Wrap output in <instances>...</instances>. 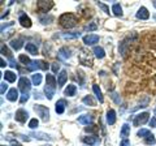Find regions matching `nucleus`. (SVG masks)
I'll return each instance as SVG.
<instances>
[{
	"mask_svg": "<svg viewBox=\"0 0 156 146\" xmlns=\"http://www.w3.org/2000/svg\"><path fill=\"white\" fill-rule=\"evenodd\" d=\"M150 126H156V116L150 120Z\"/></svg>",
	"mask_w": 156,
	"mask_h": 146,
	"instance_id": "8fccbe9b",
	"label": "nucleus"
},
{
	"mask_svg": "<svg viewBox=\"0 0 156 146\" xmlns=\"http://www.w3.org/2000/svg\"><path fill=\"white\" fill-rule=\"evenodd\" d=\"M150 134H152L150 129H139V130H138V133H136V136H138V137H143V138L148 137Z\"/></svg>",
	"mask_w": 156,
	"mask_h": 146,
	"instance_id": "473e14b6",
	"label": "nucleus"
},
{
	"mask_svg": "<svg viewBox=\"0 0 156 146\" xmlns=\"http://www.w3.org/2000/svg\"><path fill=\"white\" fill-rule=\"evenodd\" d=\"M82 102H83L85 104H89V106H95L96 104V102H95V99L92 98L91 95H86L83 99H82Z\"/></svg>",
	"mask_w": 156,
	"mask_h": 146,
	"instance_id": "2f4dec72",
	"label": "nucleus"
},
{
	"mask_svg": "<svg viewBox=\"0 0 156 146\" xmlns=\"http://www.w3.org/2000/svg\"><path fill=\"white\" fill-rule=\"evenodd\" d=\"M144 142L147 144V145H155V144H156L155 136H154V134H150L148 137H146V138H144Z\"/></svg>",
	"mask_w": 156,
	"mask_h": 146,
	"instance_id": "c9c22d12",
	"label": "nucleus"
},
{
	"mask_svg": "<svg viewBox=\"0 0 156 146\" xmlns=\"http://www.w3.org/2000/svg\"><path fill=\"white\" fill-rule=\"evenodd\" d=\"M112 12H113V14L117 17H122V8H121L120 4L115 3L113 7H112Z\"/></svg>",
	"mask_w": 156,
	"mask_h": 146,
	"instance_id": "c85d7f7f",
	"label": "nucleus"
},
{
	"mask_svg": "<svg viewBox=\"0 0 156 146\" xmlns=\"http://www.w3.org/2000/svg\"><path fill=\"white\" fill-rule=\"evenodd\" d=\"M18 22L21 24V26H22V27H26V29L31 27V25H33V24H31V20H30V17L26 16L25 13H21V14H20Z\"/></svg>",
	"mask_w": 156,
	"mask_h": 146,
	"instance_id": "9d476101",
	"label": "nucleus"
},
{
	"mask_svg": "<svg viewBox=\"0 0 156 146\" xmlns=\"http://www.w3.org/2000/svg\"><path fill=\"white\" fill-rule=\"evenodd\" d=\"M7 65V63L5 61H4V59H3V57H2V59H0V67H2V68H4V67H5Z\"/></svg>",
	"mask_w": 156,
	"mask_h": 146,
	"instance_id": "603ef678",
	"label": "nucleus"
},
{
	"mask_svg": "<svg viewBox=\"0 0 156 146\" xmlns=\"http://www.w3.org/2000/svg\"><path fill=\"white\" fill-rule=\"evenodd\" d=\"M70 56H72L70 48H68V47H61L60 50H58V57H60V59L66 60V59H69Z\"/></svg>",
	"mask_w": 156,
	"mask_h": 146,
	"instance_id": "2eb2a0df",
	"label": "nucleus"
},
{
	"mask_svg": "<svg viewBox=\"0 0 156 146\" xmlns=\"http://www.w3.org/2000/svg\"><path fill=\"white\" fill-rule=\"evenodd\" d=\"M7 99H8V100H11V102H16V100L18 99V90L16 89V87H12V89L8 91Z\"/></svg>",
	"mask_w": 156,
	"mask_h": 146,
	"instance_id": "aec40b11",
	"label": "nucleus"
},
{
	"mask_svg": "<svg viewBox=\"0 0 156 146\" xmlns=\"http://www.w3.org/2000/svg\"><path fill=\"white\" fill-rule=\"evenodd\" d=\"M92 52L95 53V56L98 57V59H103V57L105 56L104 48H103V47H100V46H95V47H94V50H92Z\"/></svg>",
	"mask_w": 156,
	"mask_h": 146,
	"instance_id": "4be33fe9",
	"label": "nucleus"
},
{
	"mask_svg": "<svg viewBox=\"0 0 156 146\" xmlns=\"http://www.w3.org/2000/svg\"><path fill=\"white\" fill-rule=\"evenodd\" d=\"M80 63L82 65H86V67H92V57L90 55L89 51H86L85 48H82L80 51Z\"/></svg>",
	"mask_w": 156,
	"mask_h": 146,
	"instance_id": "39448f33",
	"label": "nucleus"
},
{
	"mask_svg": "<svg viewBox=\"0 0 156 146\" xmlns=\"http://www.w3.org/2000/svg\"><path fill=\"white\" fill-rule=\"evenodd\" d=\"M120 146H130V141L128 138L122 140V141H121V144H120Z\"/></svg>",
	"mask_w": 156,
	"mask_h": 146,
	"instance_id": "49530a36",
	"label": "nucleus"
},
{
	"mask_svg": "<svg viewBox=\"0 0 156 146\" xmlns=\"http://www.w3.org/2000/svg\"><path fill=\"white\" fill-rule=\"evenodd\" d=\"M27 99H29V94H23V95L21 97V99H20V102H21V103H25Z\"/></svg>",
	"mask_w": 156,
	"mask_h": 146,
	"instance_id": "de8ad7c7",
	"label": "nucleus"
},
{
	"mask_svg": "<svg viewBox=\"0 0 156 146\" xmlns=\"http://www.w3.org/2000/svg\"><path fill=\"white\" fill-rule=\"evenodd\" d=\"M58 69H60V64H58V63H53V64H52V71H53V73H57Z\"/></svg>",
	"mask_w": 156,
	"mask_h": 146,
	"instance_id": "c03bdc74",
	"label": "nucleus"
},
{
	"mask_svg": "<svg viewBox=\"0 0 156 146\" xmlns=\"http://www.w3.org/2000/svg\"><path fill=\"white\" fill-rule=\"evenodd\" d=\"M53 7V2H38L37 3V8L41 12H48L50 9Z\"/></svg>",
	"mask_w": 156,
	"mask_h": 146,
	"instance_id": "ddd939ff",
	"label": "nucleus"
},
{
	"mask_svg": "<svg viewBox=\"0 0 156 146\" xmlns=\"http://www.w3.org/2000/svg\"><path fill=\"white\" fill-rule=\"evenodd\" d=\"M39 21L43 25H48V24H51L53 21V16H51V14H43V16L39 17Z\"/></svg>",
	"mask_w": 156,
	"mask_h": 146,
	"instance_id": "a878e982",
	"label": "nucleus"
},
{
	"mask_svg": "<svg viewBox=\"0 0 156 146\" xmlns=\"http://www.w3.org/2000/svg\"><path fill=\"white\" fill-rule=\"evenodd\" d=\"M9 65H11L12 68H16V67H17V63H16V60H14V59L9 60Z\"/></svg>",
	"mask_w": 156,
	"mask_h": 146,
	"instance_id": "09e8293b",
	"label": "nucleus"
},
{
	"mask_svg": "<svg viewBox=\"0 0 156 146\" xmlns=\"http://www.w3.org/2000/svg\"><path fill=\"white\" fill-rule=\"evenodd\" d=\"M66 78H68V73H66L65 69H62V71L60 72V75H58V77H57V86H58V87H62V86H64L65 82H66Z\"/></svg>",
	"mask_w": 156,
	"mask_h": 146,
	"instance_id": "f3484780",
	"label": "nucleus"
},
{
	"mask_svg": "<svg viewBox=\"0 0 156 146\" xmlns=\"http://www.w3.org/2000/svg\"><path fill=\"white\" fill-rule=\"evenodd\" d=\"M2 146H4V145H2Z\"/></svg>",
	"mask_w": 156,
	"mask_h": 146,
	"instance_id": "4d7b16f0",
	"label": "nucleus"
},
{
	"mask_svg": "<svg viewBox=\"0 0 156 146\" xmlns=\"http://www.w3.org/2000/svg\"><path fill=\"white\" fill-rule=\"evenodd\" d=\"M2 53H3V55H5L7 57H9V60H12V59H13V56H12L11 51L8 50V47H7L5 45H2Z\"/></svg>",
	"mask_w": 156,
	"mask_h": 146,
	"instance_id": "72a5a7b5",
	"label": "nucleus"
},
{
	"mask_svg": "<svg viewBox=\"0 0 156 146\" xmlns=\"http://www.w3.org/2000/svg\"><path fill=\"white\" fill-rule=\"evenodd\" d=\"M18 87H20V90L22 91V95L29 94V91H30V89H31L30 80L26 78V77H21V78L18 80Z\"/></svg>",
	"mask_w": 156,
	"mask_h": 146,
	"instance_id": "423d86ee",
	"label": "nucleus"
},
{
	"mask_svg": "<svg viewBox=\"0 0 156 146\" xmlns=\"http://www.w3.org/2000/svg\"><path fill=\"white\" fill-rule=\"evenodd\" d=\"M4 78H5V81H8V82H14L17 78V75L11 72V71H5V73H4Z\"/></svg>",
	"mask_w": 156,
	"mask_h": 146,
	"instance_id": "cd10ccee",
	"label": "nucleus"
},
{
	"mask_svg": "<svg viewBox=\"0 0 156 146\" xmlns=\"http://www.w3.org/2000/svg\"><path fill=\"white\" fill-rule=\"evenodd\" d=\"M136 18H138V20H148V18H150V13L147 11V8H146V7H140L138 9V12H136Z\"/></svg>",
	"mask_w": 156,
	"mask_h": 146,
	"instance_id": "4468645a",
	"label": "nucleus"
},
{
	"mask_svg": "<svg viewBox=\"0 0 156 146\" xmlns=\"http://www.w3.org/2000/svg\"><path fill=\"white\" fill-rule=\"evenodd\" d=\"M92 90H94V93H95V95H96V98L99 99V102L100 103H103V100H104V98H103V94H101V90H100V87H99V85H92Z\"/></svg>",
	"mask_w": 156,
	"mask_h": 146,
	"instance_id": "393cba45",
	"label": "nucleus"
},
{
	"mask_svg": "<svg viewBox=\"0 0 156 146\" xmlns=\"http://www.w3.org/2000/svg\"><path fill=\"white\" fill-rule=\"evenodd\" d=\"M18 60L21 61L22 64H25V65H30V63H31V60L29 59L26 55H20V56H18Z\"/></svg>",
	"mask_w": 156,
	"mask_h": 146,
	"instance_id": "f704fd0d",
	"label": "nucleus"
},
{
	"mask_svg": "<svg viewBox=\"0 0 156 146\" xmlns=\"http://www.w3.org/2000/svg\"><path fill=\"white\" fill-rule=\"evenodd\" d=\"M23 46V38L22 37H18L16 39H12L11 41V47L13 50H20Z\"/></svg>",
	"mask_w": 156,
	"mask_h": 146,
	"instance_id": "6ab92c4d",
	"label": "nucleus"
},
{
	"mask_svg": "<svg viewBox=\"0 0 156 146\" xmlns=\"http://www.w3.org/2000/svg\"><path fill=\"white\" fill-rule=\"evenodd\" d=\"M98 42H99V35H96V34H89V35L83 37V43L86 46H92Z\"/></svg>",
	"mask_w": 156,
	"mask_h": 146,
	"instance_id": "9b49d317",
	"label": "nucleus"
},
{
	"mask_svg": "<svg viewBox=\"0 0 156 146\" xmlns=\"http://www.w3.org/2000/svg\"><path fill=\"white\" fill-rule=\"evenodd\" d=\"M58 24L65 29H72L77 25V17L73 13H64L58 17Z\"/></svg>",
	"mask_w": 156,
	"mask_h": 146,
	"instance_id": "f03ea898",
	"label": "nucleus"
},
{
	"mask_svg": "<svg viewBox=\"0 0 156 146\" xmlns=\"http://www.w3.org/2000/svg\"><path fill=\"white\" fill-rule=\"evenodd\" d=\"M38 124H39L38 119H31L30 121H29V128H30V129H35V128H38Z\"/></svg>",
	"mask_w": 156,
	"mask_h": 146,
	"instance_id": "58836bf2",
	"label": "nucleus"
},
{
	"mask_svg": "<svg viewBox=\"0 0 156 146\" xmlns=\"http://www.w3.org/2000/svg\"><path fill=\"white\" fill-rule=\"evenodd\" d=\"M5 16H8V11H5V13H4V14H3V16H2V18H4V17H5Z\"/></svg>",
	"mask_w": 156,
	"mask_h": 146,
	"instance_id": "5fc2aeb1",
	"label": "nucleus"
},
{
	"mask_svg": "<svg viewBox=\"0 0 156 146\" xmlns=\"http://www.w3.org/2000/svg\"><path fill=\"white\" fill-rule=\"evenodd\" d=\"M56 78L55 76L52 75H47L46 76V86H44V93H46V97L48 99H52L53 95H55V91H56Z\"/></svg>",
	"mask_w": 156,
	"mask_h": 146,
	"instance_id": "f257e3e1",
	"label": "nucleus"
},
{
	"mask_svg": "<svg viewBox=\"0 0 156 146\" xmlns=\"http://www.w3.org/2000/svg\"><path fill=\"white\" fill-rule=\"evenodd\" d=\"M34 111H35L37 115L44 121V123H47V121L50 120V110H48V107L42 106V104H35L34 106Z\"/></svg>",
	"mask_w": 156,
	"mask_h": 146,
	"instance_id": "20e7f679",
	"label": "nucleus"
},
{
	"mask_svg": "<svg viewBox=\"0 0 156 146\" xmlns=\"http://www.w3.org/2000/svg\"><path fill=\"white\" fill-rule=\"evenodd\" d=\"M33 137H35L37 140H44V141H52L53 138L51 136H48L46 133H41V132H37V133H31Z\"/></svg>",
	"mask_w": 156,
	"mask_h": 146,
	"instance_id": "b1692460",
	"label": "nucleus"
},
{
	"mask_svg": "<svg viewBox=\"0 0 156 146\" xmlns=\"http://www.w3.org/2000/svg\"><path fill=\"white\" fill-rule=\"evenodd\" d=\"M111 98L113 99V100L116 102L117 104H120V103H121V98L119 97V94H116V93H112V94H111Z\"/></svg>",
	"mask_w": 156,
	"mask_h": 146,
	"instance_id": "79ce46f5",
	"label": "nucleus"
},
{
	"mask_svg": "<svg viewBox=\"0 0 156 146\" xmlns=\"http://www.w3.org/2000/svg\"><path fill=\"white\" fill-rule=\"evenodd\" d=\"M31 80H33V84L38 86V85H41V82H42V75L41 73H34L33 77H31Z\"/></svg>",
	"mask_w": 156,
	"mask_h": 146,
	"instance_id": "7c9ffc66",
	"label": "nucleus"
},
{
	"mask_svg": "<svg viewBox=\"0 0 156 146\" xmlns=\"http://www.w3.org/2000/svg\"><path fill=\"white\" fill-rule=\"evenodd\" d=\"M136 33H131L130 35H128L125 38V39L120 43V46H119V50H120V53L122 55V57H126V55H128V52H129V48H130V45L133 42H135L136 39Z\"/></svg>",
	"mask_w": 156,
	"mask_h": 146,
	"instance_id": "7ed1b4c3",
	"label": "nucleus"
},
{
	"mask_svg": "<svg viewBox=\"0 0 156 146\" xmlns=\"http://www.w3.org/2000/svg\"><path fill=\"white\" fill-rule=\"evenodd\" d=\"M107 123H108V125H113L116 123V111L115 110L107 111Z\"/></svg>",
	"mask_w": 156,
	"mask_h": 146,
	"instance_id": "412c9836",
	"label": "nucleus"
},
{
	"mask_svg": "<svg viewBox=\"0 0 156 146\" xmlns=\"http://www.w3.org/2000/svg\"><path fill=\"white\" fill-rule=\"evenodd\" d=\"M12 146H21V145H20V144H17V142H16V141H13V144H12Z\"/></svg>",
	"mask_w": 156,
	"mask_h": 146,
	"instance_id": "864d4df0",
	"label": "nucleus"
},
{
	"mask_svg": "<svg viewBox=\"0 0 156 146\" xmlns=\"http://www.w3.org/2000/svg\"><path fill=\"white\" fill-rule=\"evenodd\" d=\"M98 7H99L100 9H103V11H104L107 14L111 13V12H109V7H107L105 4H103V3H99V2H98Z\"/></svg>",
	"mask_w": 156,
	"mask_h": 146,
	"instance_id": "a19ab883",
	"label": "nucleus"
},
{
	"mask_svg": "<svg viewBox=\"0 0 156 146\" xmlns=\"http://www.w3.org/2000/svg\"><path fill=\"white\" fill-rule=\"evenodd\" d=\"M148 118H150V114L148 112H142V114H138L134 116V120H133V124L134 126H140L146 124L148 121Z\"/></svg>",
	"mask_w": 156,
	"mask_h": 146,
	"instance_id": "6e6552de",
	"label": "nucleus"
},
{
	"mask_svg": "<svg viewBox=\"0 0 156 146\" xmlns=\"http://www.w3.org/2000/svg\"><path fill=\"white\" fill-rule=\"evenodd\" d=\"M9 26H13V22H8V24H5V25H3L2 26V31H4V29H7Z\"/></svg>",
	"mask_w": 156,
	"mask_h": 146,
	"instance_id": "3c124183",
	"label": "nucleus"
},
{
	"mask_svg": "<svg viewBox=\"0 0 156 146\" xmlns=\"http://www.w3.org/2000/svg\"><path fill=\"white\" fill-rule=\"evenodd\" d=\"M129 134H130V125L125 123L122 125V128H121L120 137H122V140H126V137H129Z\"/></svg>",
	"mask_w": 156,
	"mask_h": 146,
	"instance_id": "5701e85b",
	"label": "nucleus"
},
{
	"mask_svg": "<svg viewBox=\"0 0 156 146\" xmlns=\"http://www.w3.org/2000/svg\"><path fill=\"white\" fill-rule=\"evenodd\" d=\"M154 7L156 8V0H155V2H154Z\"/></svg>",
	"mask_w": 156,
	"mask_h": 146,
	"instance_id": "6e6d98bb",
	"label": "nucleus"
},
{
	"mask_svg": "<svg viewBox=\"0 0 156 146\" xmlns=\"http://www.w3.org/2000/svg\"><path fill=\"white\" fill-rule=\"evenodd\" d=\"M29 71H35V69H43L47 71L48 69V63L43 61V60H33L30 63V65H27Z\"/></svg>",
	"mask_w": 156,
	"mask_h": 146,
	"instance_id": "0eeeda50",
	"label": "nucleus"
},
{
	"mask_svg": "<svg viewBox=\"0 0 156 146\" xmlns=\"http://www.w3.org/2000/svg\"><path fill=\"white\" fill-rule=\"evenodd\" d=\"M77 78H80V84H81V86H83V84H85V73L82 72V71H78L77 72Z\"/></svg>",
	"mask_w": 156,
	"mask_h": 146,
	"instance_id": "4c0bfd02",
	"label": "nucleus"
},
{
	"mask_svg": "<svg viewBox=\"0 0 156 146\" xmlns=\"http://www.w3.org/2000/svg\"><path fill=\"white\" fill-rule=\"evenodd\" d=\"M81 35V33H74V34H62V38L65 39H74V38H78Z\"/></svg>",
	"mask_w": 156,
	"mask_h": 146,
	"instance_id": "e433bc0d",
	"label": "nucleus"
},
{
	"mask_svg": "<svg viewBox=\"0 0 156 146\" xmlns=\"http://www.w3.org/2000/svg\"><path fill=\"white\" fill-rule=\"evenodd\" d=\"M65 107H66V100H65V99H60V100H57V103L55 104L56 114H58V115L64 114V111H65Z\"/></svg>",
	"mask_w": 156,
	"mask_h": 146,
	"instance_id": "dca6fc26",
	"label": "nucleus"
},
{
	"mask_svg": "<svg viewBox=\"0 0 156 146\" xmlns=\"http://www.w3.org/2000/svg\"><path fill=\"white\" fill-rule=\"evenodd\" d=\"M76 91H77L76 85H68V87L64 90V94L66 97H74L76 95Z\"/></svg>",
	"mask_w": 156,
	"mask_h": 146,
	"instance_id": "bb28decb",
	"label": "nucleus"
},
{
	"mask_svg": "<svg viewBox=\"0 0 156 146\" xmlns=\"http://www.w3.org/2000/svg\"><path fill=\"white\" fill-rule=\"evenodd\" d=\"M98 29V25L95 22H91V24H89V25H86L85 26V30L86 31H92V30H96Z\"/></svg>",
	"mask_w": 156,
	"mask_h": 146,
	"instance_id": "ea45409f",
	"label": "nucleus"
},
{
	"mask_svg": "<svg viewBox=\"0 0 156 146\" xmlns=\"http://www.w3.org/2000/svg\"><path fill=\"white\" fill-rule=\"evenodd\" d=\"M92 120H94V118H92L91 115L85 114V115H81L80 118H78V123H80V124H83V125H89V124L92 123Z\"/></svg>",
	"mask_w": 156,
	"mask_h": 146,
	"instance_id": "a211bd4d",
	"label": "nucleus"
},
{
	"mask_svg": "<svg viewBox=\"0 0 156 146\" xmlns=\"http://www.w3.org/2000/svg\"><path fill=\"white\" fill-rule=\"evenodd\" d=\"M26 51L30 53V55H37L38 53V47L34 45V43H26Z\"/></svg>",
	"mask_w": 156,
	"mask_h": 146,
	"instance_id": "c756f323",
	"label": "nucleus"
},
{
	"mask_svg": "<svg viewBox=\"0 0 156 146\" xmlns=\"http://www.w3.org/2000/svg\"><path fill=\"white\" fill-rule=\"evenodd\" d=\"M7 89H8V85L5 84V82H2V85H0V93L4 94L7 91Z\"/></svg>",
	"mask_w": 156,
	"mask_h": 146,
	"instance_id": "37998d69",
	"label": "nucleus"
},
{
	"mask_svg": "<svg viewBox=\"0 0 156 146\" xmlns=\"http://www.w3.org/2000/svg\"><path fill=\"white\" fill-rule=\"evenodd\" d=\"M14 119H16L17 121H20V123H25V121L29 119V112L26 110H23V108H20V110L16 111Z\"/></svg>",
	"mask_w": 156,
	"mask_h": 146,
	"instance_id": "1a4fd4ad",
	"label": "nucleus"
},
{
	"mask_svg": "<svg viewBox=\"0 0 156 146\" xmlns=\"http://www.w3.org/2000/svg\"><path fill=\"white\" fill-rule=\"evenodd\" d=\"M85 144H87L89 146H95V145H99L100 144V138L98 136H86V137L82 138Z\"/></svg>",
	"mask_w": 156,
	"mask_h": 146,
	"instance_id": "f8f14e48",
	"label": "nucleus"
},
{
	"mask_svg": "<svg viewBox=\"0 0 156 146\" xmlns=\"http://www.w3.org/2000/svg\"><path fill=\"white\" fill-rule=\"evenodd\" d=\"M85 130L86 132H94V130H96V128H95V125H90V126H86Z\"/></svg>",
	"mask_w": 156,
	"mask_h": 146,
	"instance_id": "a18cd8bd",
	"label": "nucleus"
}]
</instances>
